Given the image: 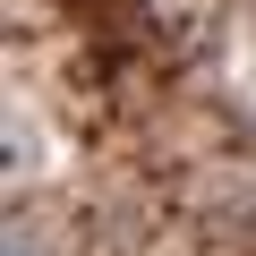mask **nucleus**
<instances>
[{
	"mask_svg": "<svg viewBox=\"0 0 256 256\" xmlns=\"http://www.w3.org/2000/svg\"><path fill=\"white\" fill-rule=\"evenodd\" d=\"M0 256H52V248H43V222H26V214H18V222H9V248H0Z\"/></svg>",
	"mask_w": 256,
	"mask_h": 256,
	"instance_id": "nucleus-1",
	"label": "nucleus"
}]
</instances>
